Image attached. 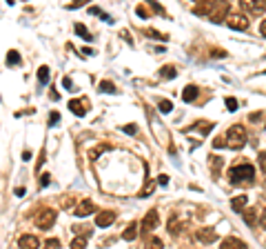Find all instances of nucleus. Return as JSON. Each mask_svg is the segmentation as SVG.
I'll use <instances>...</instances> for the list:
<instances>
[{"label":"nucleus","instance_id":"obj_27","mask_svg":"<svg viewBox=\"0 0 266 249\" xmlns=\"http://www.w3.org/2000/svg\"><path fill=\"white\" fill-rule=\"evenodd\" d=\"M91 16H98V18H102V20H107V22H111V18L107 16L102 9H98V7H91Z\"/></svg>","mask_w":266,"mask_h":249},{"label":"nucleus","instance_id":"obj_30","mask_svg":"<svg viewBox=\"0 0 266 249\" xmlns=\"http://www.w3.org/2000/svg\"><path fill=\"white\" fill-rule=\"evenodd\" d=\"M173 109V102L171 100H160V112L162 114H169Z\"/></svg>","mask_w":266,"mask_h":249},{"label":"nucleus","instance_id":"obj_29","mask_svg":"<svg viewBox=\"0 0 266 249\" xmlns=\"http://www.w3.org/2000/svg\"><path fill=\"white\" fill-rule=\"evenodd\" d=\"M169 229H171L173 236H177V233H180V223H177V218H175V216L171 218V223H169Z\"/></svg>","mask_w":266,"mask_h":249},{"label":"nucleus","instance_id":"obj_22","mask_svg":"<svg viewBox=\"0 0 266 249\" xmlns=\"http://www.w3.org/2000/svg\"><path fill=\"white\" fill-rule=\"evenodd\" d=\"M153 189H156V183H153L151 178H146L144 187H142V191H140V198H146V196H151V194H153Z\"/></svg>","mask_w":266,"mask_h":249},{"label":"nucleus","instance_id":"obj_1","mask_svg":"<svg viewBox=\"0 0 266 249\" xmlns=\"http://www.w3.org/2000/svg\"><path fill=\"white\" fill-rule=\"evenodd\" d=\"M253 176H255V169L253 165H235L233 169L229 171V183L231 185H250L253 183Z\"/></svg>","mask_w":266,"mask_h":249},{"label":"nucleus","instance_id":"obj_4","mask_svg":"<svg viewBox=\"0 0 266 249\" xmlns=\"http://www.w3.org/2000/svg\"><path fill=\"white\" fill-rule=\"evenodd\" d=\"M33 223H36L38 229L53 227V223H56V212H53V209H40V212L36 214V218H33Z\"/></svg>","mask_w":266,"mask_h":249},{"label":"nucleus","instance_id":"obj_21","mask_svg":"<svg viewBox=\"0 0 266 249\" xmlns=\"http://www.w3.org/2000/svg\"><path fill=\"white\" fill-rule=\"evenodd\" d=\"M76 33H78L80 38H82V40H87V43H91V40H94V36H91V33H89V29L84 25H76Z\"/></svg>","mask_w":266,"mask_h":249},{"label":"nucleus","instance_id":"obj_14","mask_svg":"<svg viewBox=\"0 0 266 249\" xmlns=\"http://www.w3.org/2000/svg\"><path fill=\"white\" fill-rule=\"evenodd\" d=\"M213 2H215V0H200L198 5H195L193 14H195V16L206 18V16H209V11H211V7H213Z\"/></svg>","mask_w":266,"mask_h":249},{"label":"nucleus","instance_id":"obj_18","mask_svg":"<svg viewBox=\"0 0 266 249\" xmlns=\"http://www.w3.org/2000/svg\"><path fill=\"white\" fill-rule=\"evenodd\" d=\"M198 94H200V89L195 85H188L187 89L182 91V98H184V102H193L195 98H198Z\"/></svg>","mask_w":266,"mask_h":249},{"label":"nucleus","instance_id":"obj_44","mask_svg":"<svg viewBox=\"0 0 266 249\" xmlns=\"http://www.w3.org/2000/svg\"><path fill=\"white\" fill-rule=\"evenodd\" d=\"M42 163H45V149L40 151V158H38V165H36V169H40L42 167Z\"/></svg>","mask_w":266,"mask_h":249},{"label":"nucleus","instance_id":"obj_51","mask_svg":"<svg viewBox=\"0 0 266 249\" xmlns=\"http://www.w3.org/2000/svg\"><path fill=\"white\" fill-rule=\"evenodd\" d=\"M264 74H266V71H264Z\"/></svg>","mask_w":266,"mask_h":249},{"label":"nucleus","instance_id":"obj_3","mask_svg":"<svg viewBox=\"0 0 266 249\" xmlns=\"http://www.w3.org/2000/svg\"><path fill=\"white\" fill-rule=\"evenodd\" d=\"M226 16H229V2H226V0H215L206 18H209L211 22H215V25H219V22H224Z\"/></svg>","mask_w":266,"mask_h":249},{"label":"nucleus","instance_id":"obj_12","mask_svg":"<svg viewBox=\"0 0 266 249\" xmlns=\"http://www.w3.org/2000/svg\"><path fill=\"white\" fill-rule=\"evenodd\" d=\"M198 240H200V243H204V245H211V243L218 240V233H215V229L204 227V229H200V232H198Z\"/></svg>","mask_w":266,"mask_h":249},{"label":"nucleus","instance_id":"obj_23","mask_svg":"<svg viewBox=\"0 0 266 249\" xmlns=\"http://www.w3.org/2000/svg\"><path fill=\"white\" fill-rule=\"evenodd\" d=\"M38 80H40L42 85H47L49 83V67L47 65H42V67L38 69Z\"/></svg>","mask_w":266,"mask_h":249},{"label":"nucleus","instance_id":"obj_15","mask_svg":"<svg viewBox=\"0 0 266 249\" xmlns=\"http://www.w3.org/2000/svg\"><path fill=\"white\" fill-rule=\"evenodd\" d=\"M242 216H244V223L249 225V227H253V225H257V209H253V207H250V209H242Z\"/></svg>","mask_w":266,"mask_h":249},{"label":"nucleus","instance_id":"obj_10","mask_svg":"<svg viewBox=\"0 0 266 249\" xmlns=\"http://www.w3.org/2000/svg\"><path fill=\"white\" fill-rule=\"evenodd\" d=\"M213 127H215V125H213V122H209V120H198L195 125H191L188 129H184V132H200L202 136H206V133L213 132Z\"/></svg>","mask_w":266,"mask_h":249},{"label":"nucleus","instance_id":"obj_8","mask_svg":"<svg viewBox=\"0 0 266 249\" xmlns=\"http://www.w3.org/2000/svg\"><path fill=\"white\" fill-rule=\"evenodd\" d=\"M69 109L76 116H84L89 112V100L87 98H73V100H69Z\"/></svg>","mask_w":266,"mask_h":249},{"label":"nucleus","instance_id":"obj_7","mask_svg":"<svg viewBox=\"0 0 266 249\" xmlns=\"http://www.w3.org/2000/svg\"><path fill=\"white\" fill-rule=\"evenodd\" d=\"M91 212H95V205H94V200H89V198H84V200H80L78 205L73 207V214L78 218H84V216H89Z\"/></svg>","mask_w":266,"mask_h":249},{"label":"nucleus","instance_id":"obj_45","mask_svg":"<svg viewBox=\"0 0 266 249\" xmlns=\"http://www.w3.org/2000/svg\"><path fill=\"white\" fill-rule=\"evenodd\" d=\"M138 14H140V18H149V11L144 7H138Z\"/></svg>","mask_w":266,"mask_h":249},{"label":"nucleus","instance_id":"obj_2","mask_svg":"<svg viewBox=\"0 0 266 249\" xmlns=\"http://www.w3.org/2000/svg\"><path fill=\"white\" fill-rule=\"evenodd\" d=\"M224 140H226V147H231V149H242V147L246 145V129L242 127V125H233V127L226 132Z\"/></svg>","mask_w":266,"mask_h":249},{"label":"nucleus","instance_id":"obj_41","mask_svg":"<svg viewBox=\"0 0 266 249\" xmlns=\"http://www.w3.org/2000/svg\"><path fill=\"white\" fill-rule=\"evenodd\" d=\"M49 185V174H42L40 176V187H47Z\"/></svg>","mask_w":266,"mask_h":249},{"label":"nucleus","instance_id":"obj_47","mask_svg":"<svg viewBox=\"0 0 266 249\" xmlns=\"http://www.w3.org/2000/svg\"><path fill=\"white\" fill-rule=\"evenodd\" d=\"M260 225H262V227H264V229H266V209H264V212H262V218H260Z\"/></svg>","mask_w":266,"mask_h":249},{"label":"nucleus","instance_id":"obj_43","mask_svg":"<svg viewBox=\"0 0 266 249\" xmlns=\"http://www.w3.org/2000/svg\"><path fill=\"white\" fill-rule=\"evenodd\" d=\"M157 183H160L162 187H167L169 185V176H160V178H157Z\"/></svg>","mask_w":266,"mask_h":249},{"label":"nucleus","instance_id":"obj_49","mask_svg":"<svg viewBox=\"0 0 266 249\" xmlns=\"http://www.w3.org/2000/svg\"><path fill=\"white\" fill-rule=\"evenodd\" d=\"M260 33L266 38V20H262V25H260Z\"/></svg>","mask_w":266,"mask_h":249},{"label":"nucleus","instance_id":"obj_36","mask_svg":"<svg viewBox=\"0 0 266 249\" xmlns=\"http://www.w3.org/2000/svg\"><path fill=\"white\" fill-rule=\"evenodd\" d=\"M226 107H229V112H235L237 109V100L235 98H226Z\"/></svg>","mask_w":266,"mask_h":249},{"label":"nucleus","instance_id":"obj_33","mask_svg":"<svg viewBox=\"0 0 266 249\" xmlns=\"http://www.w3.org/2000/svg\"><path fill=\"white\" fill-rule=\"evenodd\" d=\"M122 132L129 133V136H136V133H138V127H136V125H126V127H122Z\"/></svg>","mask_w":266,"mask_h":249},{"label":"nucleus","instance_id":"obj_19","mask_svg":"<svg viewBox=\"0 0 266 249\" xmlns=\"http://www.w3.org/2000/svg\"><path fill=\"white\" fill-rule=\"evenodd\" d=\"M209 165H211V171H213V178H218L219 169H222V158H218V156H209Z\"/></svg>","mask_w":266,"mask_h":249},{"label":"nucleus","instance_id":"obj_9","mask_svg":"<svg viewBox=\"0 0 266 249\" xmlns=\"http://www.w3.org/2000/svg\"><path fill=\"white\" fill-rule=\"evenodd\" d=\"M140 227H142V232H144V233L153 232V229L157 227V212H153V209H151V212L144 216V220H142Z\"/></svg>","mask_w":266,"mask_h":249},{"label":"nucleus","instance_id":"obj_17","mask_svg":"<svg viewBox=\"0 0 266 249\" xmlns=\"http://www.w3.org/2000/svg\"><path fill=\"white\" fill-rule=\"evenodd\" d=\"M237 247H246V243L240 238H233V236L222 240V249H237Z\"/></svg>","mask_w":266,"mask_h":249},{"label":"nucleus","instance_id":"obj_6","mask_svg":"<svg viewBox=\"0 0 266 249\" xmlns=\"http://www.w3.org/2000/svg\"><path fill=\"white\" fill-rule=\"evenodd\" d=\"M240 7L250 16H262V11L266 9V0H240Z\"/></svg>","mask_w":266,"mask_h":249},{"label":"nucleus","instance_id":"obj_38","mask_svg":"<svg viewBox=\"0 0 266 249\" xmlns=\"http://www.w3.org/2000/svg\"><path fill=\"white\" fill-rule=\"evenodd\" d=\"M58 120H60V114H58V112H51V116H49V125L53 127V125H56Z\"/></svg>","mask_w":266,"mask_h":249},{"label":"nucleus","instance_id":"obj_20","mask_svg":"<svg viewBox=\"0 0 266 249\" xmlns=\"http://www.w3.org/2000/svg\"><path fill=\"white\" fill-rule=\"evenodd\" d=\"M246 202H249V200H246V196H235L233 200H231V207H233V212L240 214L242 209L246 207Z\"/></svg>","mask_w":266,"mask_h":249},{"label":"nucleus","instance_id":"obj_24","mask_svg":"<svg viewBox=\"0 0 266 249\" xmlns=\"http://www.w3.org/2000/svg\"><path fill=\"white\" fill-rule=\"evenodd\" d=\"M100 91H105V94H115V85L113 83H109V80H102V83H100Z\"/></svg>","mask_w":266,"mask_h":249},{"label":"nucleus","instance_id":"obj_46","mask_svg":"<svg viewBox=\"0 0 266 249\" xmlns=\"http://www.w3.org/2000/svg\"><path fill=\"white\" fill-rule=\"evenodd\" d=\"M22 160H31V151H29V149H25V151H22Z\"/></svg>","mask_w":266,"mask_h":249},{"label":"nucleus","instance_id":"obj_32","mask_svg":"<svg viewBox=\"0 0 266 249\" xmlns=\"http://www.w3.org/2000/svg\"><path fill=\"white\" fill-rule=\"evenodd\" d=\"M213 147H215V149L226 147V140H224V138H222V136H218V138H215V140H213Z\"/></svg>","mask_w":266,"mask_h":249},{"label":"nucleus","instance_id":"obj_48","mask_svg":"<svg viewBox=\"0 0 266 249\" xmlns=\"http://www.w3.org/2000/svg\"><path fill=\"white\" fill-rule=\"evenodd\" d=\"M260 118H262V114L257 112V114H250V116H249V120H253V122H255V120H260Z\"/></svg>","mask_w":266,"mask_h":249},{"label":"nucleus","instance_id":"obj_35","mask_svg":"<svg viewBox=\"0 0 266 249\" xmlns=\"http://www.w3.org/2000/svg\"><path fill=\"white\" fill-rule=\"evenodd\" d=\"M89 0H73V2H69V9H78V7L87 5Z\"/></svg>","mask_w":266,"mask_h":249},{"label":"nucleus","instance_id":"obj_42","mask_svg":"<svg viewBox=\"0 0 266 249\" xmlns=\"http://www.w3.org/2000/svg\"><path fill=\"white\" fill-rule=\"evenodd\" d=\"M45 247H60V243H58L56 238H49L47 243H45Z\"/></svg>","mask_w":266,"mask_h":249},{"label":"nucleus","instance_id":"obj_31","mask_svg":"<svg viewBox=\"0 0 266 249\" xmlns=\"http://www.w3.org/2000/svg\"><path fill=\"white\" fill-rule=\"evenodd\" d=\"M71 247L73 249H82V247H87V236H84V238H76L71 243Z\"/></svg>","mask_w":266,"mask_h":249},{"label":"nucleus","instance_id":"obj_26","mask_svg":"<svg viewBox=\"0 0 266 249\" xmlns=\"http://www.w3.org/2000/svg\"><path fill=\"white\" fill-rule=\"evenodd\" d=\"M7 65H20V53H18V51H9V53H7Z\"/></svg>","mask_w":266,"mask_h":249},{"label":"nucleus","instance_id":"obj_40","mask_svg":"<svg viewBox=\"0 0 266 249\" xmlns=\"http://www.w3.org/2000/svg\"><path fill=\"white\" fill-rule=\"evenodd\" d=\"M63 87H64V89H69V91L76 89V87H73V83H71V78H63Z\"/></svg>","mask_w":266,"mask_h":249},{"label":"nucleus","instance_id":"obj_5","mask_svg":"<svg viewBox=\"0 0 266 249\" xmlns=\"http://www.w3.org/2000/svg\"><path fill=\"white\" fill-rule=\"evenodd\" d=\"M224 22L231 29H235V32H246V29H249V18H246L244 14H229V16L224 18Z\"/></svg>","mask_w":266,"mask_h":249},{"label":"nucleus","instance_id":"obj_28","mask_svg":"<svg viewBox=\"0 0 266 249\" xmlns=\"http://www.w3.org/2000/svg\"><path fill=\"white\" fill-rule=\"evenodd\" d=\"M107 149H109V145H102V147H95V149H91V154H89V158H98L100 154H102V151H107Z\"/></svg>","mask_w":266,"mask_h":249},{"label":"nucleus","instance_id":"obj_39","mask_svg":"<svg viewBox=\"0 0 266 249\" xmlns=\"http://www.w3.org/2000/svg\"><path fill=\"white\" fill-rule=\"evenodd\" d=\"M211 56H213V58H224L226 51H224V49H213V53H211Z\"/></svg>","mask_w":266,"mask_h":249},{"label":"nucleus","instance_id":"obj_25","mask_svg":"<svg viewBox=\"0 0 266 249\" xmlns=\"http://www.w3.org/2000/svg\"><path fill=\"white\" fill-rule=\"evenodd\" d=\"M160 76H162V78H175L177 71H175L173 67H169V65H167V67H162V69H160Z\"/></svg>","mask_w":266,"mask_h":249},{"label":"nucleus","instance_id":"obj_50","mask_svg":"<svg viewBox=\"0 0 266 249\" xmlns=\"http://www.w3.org/2000/svg\"><path fill=\"white\" fill-rule=\"evenodd\" d=\"M151 243H153V245H156V247H162V240H160V238H153V240H151Z\"/></svg>","mask_w":266,"mask_h":249},{"label":"nucleus","instance_id":"obj_13","mask_svg":"<svg viewBox=\"0 0 266 249\" xmlns=\"http://www.w3.org/2000/svg\"><path fill=\"white\" fill-rule=\"evenodd\" d=\"M18 247H22V249H38V247H40V240H38L36 236H31V233H25V236H20V240H18Z\"/></svg>","mask_w":266,"mask_h":249},{"label":"nucleus","instance_id":"obj_37","mask_svg":"<svg viewBox=\"0 0 266 249\" xmlns=\"http://www.w3.org/2000/svg\"><path fill=\"white\" fill-rule=\"evenodd\" d=\"M257 160H260L262 171H264V174H266V151H262V154H260V158H257Z\"/></svg>","mask_w":266,"mask_h":249},{"label":"nucleus","instance_id":"obj_34","mask_svg":"<svg viewBox=\"0 0 266 249\" xmlns=\"http://www.w3.org/2000/svg\"><path fill=\"white\" fill-rule=\"evenodd\" d=\"M146 36H149V38H160V40H167V36H162V33L156 32V29H149V32H146Z\"/></svg>","mask_w":266,"mask_h":249},{"label":"nucleus","instance_id":"obj_16","mask_svg":"<svg viewBox=\"0 0 266 249\" xmlns=\"http://www.w3.org/2000/svg\"><path fill=\"white\" fill-rule=\"evenodd\" d=\"M138 229H140V225H138V223L126 225L125 233H122V238H125V240H136L138 238Z\"/></svg>","mask_w":266,"mask_h":249},{"label":"nucleus","instance_id":"obj_11","mask_svg":"<svg viewBox=\"0 0 266 249\" xmlns=\"http://www.w3.org/2000/svg\"><path fill=\"white\" fill-rule=\"evenodd\" d=\"M111 223H115V212H98V216H95V225L98 227H109Z\"/></svg>","mask_w":266,"mask_h":249}]
</instances>
